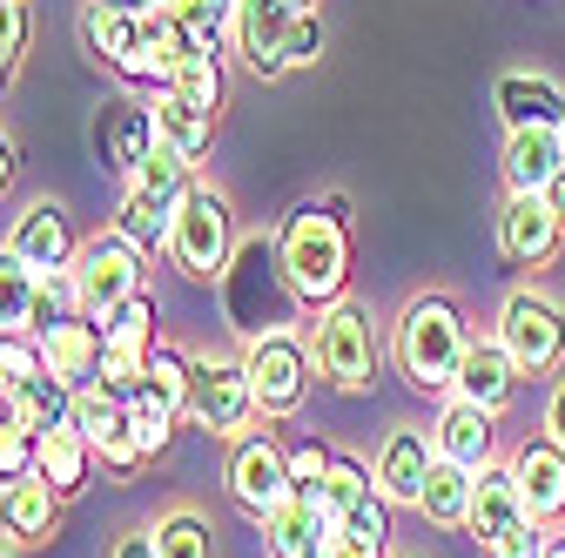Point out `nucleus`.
Masks as SVG:
<instances>
[{
  "instance_id": "f257e3e1",
  "label": "nucleus",
  "mask_w": 565,
  "mask_h": 558,
  "mask_svg": "<svg viewBox=\"0 0 565 558\" xmlns=\"http://www.w3.org/2000/svg\"><path fill=\"white\" fill-rule=\"evenodd\" d=\"M276 262H282V290L303 310H330L350 297V195H303L276 229Z\"/></svg>"
},
{
  "instance_id": "f03ea898",
  "label": "nucleus",
  "mask_w": 565,
  "mask_h": 558,
  "mask_svg": "<svg viewBox=\"0 0 565 558\" xmlns=\"http://www.w3.org/2000/svg\"><path fill=\"white\" fill-rule=\"evenodd\" d=\"M465 351H471V316H465V303L451 290H417L397 310V323H391V364L424 397H438V390L458 384Z\"/></svg>"
},
{
  "instance_id": "7ed1b4c3",
  "label": "nucleus",
  "mask_w": 565,
  "mask_h": 558,
  "mask_svg": "<svg viewBox=\"0 0 565 558\" xmlns=\"http://www.w3.org/2000/svg\"><path fill=\"white\" fill-rule=\"evenodd\" d=\"M310 357H317V384H330L343 397H364L377 384V364H384L377 310L364 297H337L330 310H317V323H310Z\"/></svg>"
},
{
  "instance_id": "20e7f679",
  "label": "nucleus",
  "mask_w": 565,
  "mask_h": 558,
  "mask_svg": "<svg viewBox=\"0 0 565 558\" xmlns=\"http://www.w3.org/2000/svg\"><path fill=\"white\" fill-rule=\"evenodd\" d=\"M236 208L216 182H195L182 202H175V229H169V262L189 276V283H223V269L236 262Z\"/></svg>"
},
{
  "instance_id": "39448f33",
  "label": "nucleus",
  "mask_w": 565,
  "mask_h": 558,
  "mask_svg": "<svg viewBox=\"0 0 565 558\" xmlns=\"http://www.w3.org/2000/svg\"><path fill=\"white\" fill-rule=\"evenodd\" d=\"M189 425L223 438V444H236V438H249L263 425L243 357H209V351L189 357Z\"/></svg>"
},
{
  "instance_id": "423d86ee",
  "label": "nucleus",
  "mask_w": 565,
  "mask_h": 558,
  "mask_svg": "<svg viewBox=\"0 0 565 558\" xmlns=\"http://www.w3.org/2000/svg\"><path fill=\"white\" fill-rule=\"evenodd\" d=\"M243 371H249V390H256V410L263 417H297L310 404V384H317L310 336H297V330H263V336H249Z\"/></svg>"
},
{
  "instance_id": "0eeeda50",
  "label": "nucleus",
  "mask_w": 565,
  "mask_h": 558,
  "mask_svg": "<svg viewBox=\"0 0 565 558\" xmlns=\"http://www.w3.org/2000/svg\"><path fill=\"white\" fill-rule=\"evenodd\" d=\"M75 34H82V54H88L95 67H108V75H115L121 88H135V95L169 88V75H162V67H156V54H149V14H108V8H82Z\"/></svg>"
},
{
  "instance_id": "6e6552de",
  "label": "nucleus",
  "mask_w": 565,
  "mask_h": 558,
  "mask_svg": "<svg viewBox=\"0 0 565 558\" xmlns=\"http://www.w3.org/2000/svg\"><path fill=\"white\" fill-rule=\"evenodd\" d=\"M512 351V364L525 377H552L565 364V303L545 290H512L499 303V330H491Z\"/></svg>"
},
{
  "instance_id": "1a4fd4ad",
  "label": "nucleus",
  "mask_w": 565,
  "mask_h": 558,
  "mask_svg": "<svg viewBox=\"0 0 565 558\" xmlns=\"http://www.w3.org/2000/svg\"><path fill=\"white\" fill-rule=\"evenodd\" d=\"M88 444H95V464L108 471V477H121V484H135L141 471H149L156 458L141 451V438H135V417H128V397L121 390H108V384H82L75 390V417H67Z\"/></svg>"
},
{
  "instance_id": "9d476101",
  "label": "nucleus",
  "mask_w": 565,
  "mask_h": 558,
  "mask_svg": "<svg viewBox=\"0 0 565 558\" xmlns=\"http://www.w3.org/2000/svg\"><path fill=\"white\" fill-rule=\"evenodd\" d=\"M67 269H75V283H82V310L88 316L115 310L135 290H149V256H141L115 223L95 229V236H82V249H75V262H67Z\"/></svg>"
},
{
  "instance_id": "9b49d317",
  "label": "nucleus",
  "mask_w": 565,
  "mask_h": 558,
  "mask_svg": "<svg viewBox=\"0 0 565 558\" xmlns=\"http://www.w3.org/2000/svg\"><path fill=\"white\" fill-rule=\"evenodd\" d=\"M297 0H236L230 8V54L243 61V75L256 82H282L290 75V61H282V47H290V28H297Z\"/></svg>"
},
{
  "instance_id": "f8f14e48",
  "label": "nucleus",
  "mask_w": 565,
  "mask_h": 558,
  "mask_svg": "<svg viewBox=\"0 0 565 558\" xmlns=\"http://www.w3.org/2000/svg\"><path fill=\"white\" fill-rule=\"evenodd\" d=\"M223 484H230V498H236L249 518L276 512L282 498H290V444H276L269 431L236 438V444H230V464H223Z\"/></svg>"
},
{
  "instance_id": "ddd939ff",
  "label": "nucleus",
  "mask_w": 565,
  "mask_h": 558,
  "mask_svg": "<svg viewBox=\"0 0 565 558\" xmlns=\"http://www.w3.org/2000/svg\"><path fill=\"white\" fill-rule=\"evenodd\" d=\"M156 108H149V95H115V101H102V115H95V155H102V169H115V175H135L141 162L156 155Z\"/></svg>"
},
{
  "instance_id": "4468645a",
  "label": "nucleus",
  "mask_w": 565,
  "mask_h": 558,
  "mask_svg": "<svg viewBox=\"0 0 565 558\" xmlns=\"http://www.w3.org/2000/svg\"><path fill=\"white\" fill-rule=\"evenodd\" d=\"M565 243V223L545 208V195H505L499 208V256L512 269H545Z\"/></svg>"
},
{
  "instance_id": "2eb2a0df",
  "label": "nucleus",
  "mask_w": 565,
  "mask_h": 558,
  "mask_svg": "<svg viewBox=\"0 0 565 558\" xmlns=\"http://www.w3.org/2000/svg\"><path fill=\"white\" fill-rule=\"evenodd\" d=\"M431 451L445 464H465V471L499 464V417H491L484 404H471V397H451L438 410V425H431Z\"/></svg>"
},
{
  "instance_id": "dca6fc26",
  "label": "nucleus",
  "mask_w": 565,
  "mask_h": 558,
  "mask_svg": "<svg viewBox=\"0 0 565 558\" xmlns=\"http://www.w3.org/2000/svg\"><path fill=\"white\" fill-rule=\"evenodd\" d=\"M8 249H14V256H28L34 269H67V262H75V249H82L75 223H67V202L34 195L21 216H14V229H8Z\"/></svg>"
},
{
  "instance_id": "f3484780",
  "label": "nucleus",
  "mask_w": 565,
  "mask_h": 558,
  "mask_svg": "<svg viewBox=\"0 0 565 558\" xmlns=\"http://www.w3.org/2000/svg\"><path fill=\"white\" fill-rule=\"evenodd\" d=\"M505 464H512V477H519L525 518H532V525H558V518H565V451L539 431V438H525Z\"/></svg>"
},
{
  "instance_id": "a211bd4d",
  "label": "nucleus",
  "mask_w": 565,
  "mask_h": 558,
  "mask_svg": "<svg viewBox=\"0 0 565 558\" xmlns=\"http://www.w3.org/2000/svg\"><path fill=\"white\" fill-rule=\"evenodd\" d=\"M491 108H499L505 135L512 128H558L565 121V88L539 67H505L499 82H491Z\"/></svg>"
},
{
  "instance_id": "6ab92c4d",
  "label": "nucleus",
  "mask_w": 565,
  "mask_h": 558,
  "mask_svg": "<svg viewBox=\"0 0 565 558\" xmlns=\"http://www.w3.org/2000/svg\"><path fill=\"white\" fill-rule=\"evenodd\" d=\"M431 464H438V451H431V431L397 425V431L377 444V464H371V477H377V492H384L391 505H411V512H417V492H424V477H431Z\"/></svg>"
},
{
  "instance_id": "aec40b11",
  "label": "nucleus",
  "mask_w": 565,
  "mask_h": 558,
  "mask_svg": "<svg viewBox=\"0 0 565 558\" xmlns=\"http://www.w3.org/2000/svg\"><path fill=\"white\" fill-rule=\"evenodd\" d=\"M61 492L47 477H14V484H0V538L8 545H47L61 532Z\"/></svg>"
},
{
  "instance_id": "412c9836",
  "label": "nucleus",
  "mask_w": 565,
  "mask_h": 558,
  "mask_svg": "<svg viewBox=\"0 0 565 558\" xmlns=\"http://www.w3.org/2000/svg\"><path fill=\"white\" fill-rule=\"evenodd\" d=\"M519 364H512V351L499 336H471V351H465V371H458V384H451V397H471V404H484L491 417L499 410H512V397H519Z\"/></svg>"
},
{
  "instance_id": "4be33fe9",
  "label": "nucleus",
  "mask_w": 565,
  "mask_h": 558,
  "mask_svg": "<svg viewBox=\"0 0 565 558\" xmlns=\"http://www.w3.org/2000/svg\"><path fill=\"white\" fill-rule=\"evenodd\" d=\"M34 336H41V357L61 384H75V390L95 384V371H102V323L95 316H67V323H47Z\"/></svg>"
},
{
  "instance_id": "5701e85b",
  "label": "nucleus",
  "mask_w": 565,
  "mask_h": 558,
  "mask_svg": "<svg viewBox=\"0 0 565 558\" xmlns=\"http://www.w3.org/2000/svg\"><path fill=\"white\" fill-rule=\"evenodd\" d=\"M256 525H263L269 558H310V551H323V545H330V518H323V505H317V498H303V492H290L276 512H263Z\"/></svg>"
},
{
  "instance_id": "b1692460",
  "label": "nucleus",
  "mask_w": 565,
  "mask_h": 558,
  "mask_svg": "<svg viewBox=\"0 0 565 558\" xmlns=\"http://www.w3.org/2000/svg\"><path fill=\"white\" fill-rule=\"evenodd\" d=\"M505 195H539L558 169H565V142L558 128H512L505 135Z\"/></svg>"
},
{
  "instance_id": "393cba45",
  "label": "nucleus",
  "mask_w": 565,
  "mask_h": 558,
  "mask_svg": "<svg viewBox=\"0 0 565 558\" xmlns=\"http://www.w3.org/2000/svg\"><path fill=\"white\" fill-rule=\"evenodd\" d=\"M512 525H525L519 477H512V464H484L478 484H471V518H465V532H471L478 545H491V538H505Z\"/></svg>"
},
{
  "instance_id": "a878e982",
  "label": "nucleus",
  "mask_w": 565,
  "mask_h": 558,
  "mask_svg": "<svg viewBox=\"0 0 565 558\" xmlns=\"http://www.w3.org/2000/svg\"><path fill=\"white\" fill-rule=\"evenodd\" d=\"M149 108H156V135L169 149H182L189 162H202L209 149H216V121L223 115H209L202 101H189L182 88H149Z\"/></svg>"
},
{
  "instance_id": "bb28decb",
  "label": "nucleus",
  "mask_w": 565,
  "mask_h": 558,
  "mask_svg": "<svg viewBox=\"0 0 565 558\" xmlns=\"http://www.w3.org/2000/svg\"><path fill=\"white\" fill-rule=\"evenodd\" d=\"M115 229H121L141 256H169L175 202H162V195H149L141 182H128V189H121V202H115Z\"/></svg>"
},
{
  "instance_id": "cd10ccee",
  "label": "nucleus",
  "mask_w": 565,
  "mask_h": 558,
  "mask_svg": "<svg viewBox=\"0 0 565 558\" xmlns=\"http://www.w3.org/2000/svg\"><path fill=\"white\" fill-rule=\"evenodd\" d=\"M34 477H47L61 498L88 492V477H95V444H88V438H82L75 425L47 431V438H41V464H34Z\"/></svg>"
},
{
  "instance_id": "c85d7f7f",
  "label": "nucleus",
  "mask_w": 565,
  "mask_h": 558,
  "mask_svg": "<svg viewBox=\"0 0 565 558\" xmlns=\"http://www.w3.org/2000/svg\"><path fill=\"white\" fill-rule=\"evenodd\" d=\"M0 410L21 417L28 431H41V438H47V431H61L67 417H75V384H61L54 371H41V377H28L8 404H0Z\"/></svg>"
},
{
  "instance_id": "c756f323",
  "label": "nucleus",
  "mask_w": 565,
  "mask_h": 558,
  "mask_svg": "<svg viewBox=\"0 0 565 558\" xmlns=\"http://www.w3.org/2000/svg\"><path fill=\"white\" fill-rule=\"evenodd\" d=\"M471 484H478V471L438 458L431 477H424V492H417V512L431 518V525H445V532H458V525L471 518Z\"/></svg>"
},
{
  "instance_id": "7c9ffc66",
  "label": "nucleus",
  "mask_w": 565,
  "mask_h": 558,
  "mask_svg": "<svg viewBox=\"0 0 565 558\" xmlns=\"http://www.w3.org/2000/svg\"><path fill=\"white\" fill-rule=\"evenodd\" d=\"M34 297H41V269L0 243V336L34 330Z\"/></svg>"
},
{
  "instance_id": "2f4dec72",
  "label": "nucleus",
  "mask_w": 565,
  "mask_h": 558,
  "mask_svg": "<svg viewBox=\"0 0 565 558\" xmlns=\"http://www.w3.org/2000/svg\"><path fill=\"white\" fill-rule=\"evenodd\" d=\"M377 492V477H371V464H358V458H330V477H323V492H317V505H323V518H330V538H337V525L358 512L364 498Z\"/></svg>"
},
{
  "instance_id": "473e14b6",
  "label": "nucleus",
  "mask_w": 565,
  "mask_h": 558,
  "mask_svg": "<svg viewBox=\"0 0 565 558\" xmlns=\"http://www.w3.org/2000/svg\"><path fill=\"white\" fill-rule=\"evenodd\" d=\"M95 323H102V343H115V351H149V343H156V290L121 297V303L102 310Z\"/></svg>"
},
{
  "instance_id": "72a5a7b5",
  "label": "nucleus",
  "mask_w": 565,
  "mask_h": 558,
  "mask_svg": "<svg viewBox=\"0 0 565 558\" xmlns=\"http://www.w3.org/2000/svg\"><path fill=\"white\" fill-rule=\"evenodd\" d=\"M169 88H182L189 101H202L209 115H223L230 108V75H223V47H195L175 75H169Z\"/></svg>"
},
{
  "instance_id": "f704fd0d",
  "label": "nucleus",
  "mask_w": 565,
  "mask_h": 558,
  "mask_svg": "<svg viewBox=\"0 0 565 558\" xmlns=\"http://www.w3.org/2000/svg\"><path fill=\"white\" fill-rule=\"evenodd\" d=\"M156 551H162V558H216V532H209L202 512L175 505V512L156 518Z\"/></svg>"
},
{
  "instance_id": "c9c22d12",
  "label": "nucleus",
  "mask_w": 565,
  "mask_h": 558,
  "mask_svg": "<svg viewBox=\"0 0 565 558\" xmlns=\"http://www.w3.org/2000/svg\"><path fill=\"white\" fill-rule=\"evenodd\" d=\"M128 417H135V438H141V451H149V458H162L169 438H175V425H182V410H175L162 390H149V384L128 397Z\"/></svg>"
},
{
  "instance_id": "e433bc0d",
  "label": "nucleus",
  "mask_w": 565,
  "mask_h": 558,
  "mask_svg": "<svg viewBox=\"0 0 565 558\" xmlns=\"http://www.w3.org/2000/svg\"><path fill=\"white\" fill-rule=\"evenodd\" d=\"M128 182H141V189H149V195H162V202H182L189 189H195V162L182 155V149H169V142H156V155L149 162H141Z\"/></svg>"
},
{
  "instance_id": "4c0bfd02",
  "label": "nucleus",
  "mask_w": 565,
  "mask_h": 558,
  "mask_svg": "<svg viewBox=\"0 0 565 558\" xmlns=\"http://www.w3.org/2000/svg\"><path fill=\"white\" fill-rule=\"evenodd\" d=\"M141 384L149 390H162L182 417H189V351H175V343H149V357H141Z\"/></svg>"
},
{
  "instance_id": "58836bf2",
  "label": "nucleus",
  "mask_w": 565,
  "mask_h": 558,
  "mask_svg": "<svg viewBox=\"0 0 565 558\" xmlns=\"http://www.w3.org/2000/svg\"><path fill=\"white\" fill-rule=\"evenodd\" d=\"M28 34H34V21H28V0H0V95H8V88L21 82Z\"/></svg>"
},
{
  "instance_id": "ea45409f",
  "label": "nucleus",
  "mask_w": 565,
  "mask_h": 558,
  "mask_svg": "<svg viewBox=\"0 0 565 558\" xmlns=\"http://www.w3.org/2000/svg\"><path fill=\"white\" fill-rule=\"evenodd\" d=\"M67 316H88V310H82V283H75V269H41L34 330H47V323H67Z\"/></svg>"
},
{
  "instance_id": "a19ab883",
  "label": "nucleus",
  "mask_w": 565,
  "mask_h": 558,
  "mask_svg": "<svg viewBox=\"0 0 565 558\" xmlns=\"http://www.w3.org/2000/svg\"><path fill=\"white\" fill-rule=\"evenodd\" d=\"M41 371H47V357H41V336H34V330L0 336V404H8L28 377H41Z\"/></svg>"
},
{
  "instance_id": "79ce46f5",
  "label": "nucleus",
  "mask_w": 565,
  "mask_h": 558,
  "mask_svg": "<svg viewBox=\"0 0 565 558\" xmlns=\"http://www.w3.org/2000/svg\"><path fill=\"white\" fill-rule=\"evenodd\" d=\"M34 464H41V431H28L21 417L0 410V484L34 477Z\"/></svg>"
},
{
  "instance_id": "37998d69",
  "label": "nucleus",
  "mask_w": 565,
  "mask_h": 558,
  "mask_svg": "<svg viewBox=\"0 0 565 558\" xmlns=\"http://www.w3.org/2000/svg\"><path fill=\"white\" fill-rule=\"evenodd\" d=\"M162 8H169L195 41H209V47L230 41V8H236V0H162Z\"/></svg>"
},
{
  "instance_id": "c03bdc74",
  "label": "nucleus",
  "mask_w": 565,
  "mask_h": 558,
  "mask_svg": "<svg viewBox=\"0 0 565 558\" xmlns=\"http://www.w3.org/2000/svg\"><path fill=\"white\" fill-rule=\"evenodd\" d=\"M330 444H317V438H297L290 444V492H303V498H317L323 492V477H330Z\"/></svg>"
},
{
  "instance_id": "a18cd8bd",
  "label": "nucleus",
  "mask_w": 565,
  "mask_h": 558,
  "mask_svg": "<svg viewBox=\"0 0 565 558\" xmlns=\"http://www.w3.org/2000/svg\"><path fill=\"white\" fill-rule=\"evenodd\" d=\"M323 47H330V28H323V14H317V8H303V14H297V28H290V47H282L290 75H297V67H317V61H323Z\"/></svg>"
},
{
  "instance_id": "49530a36",
  "label": "nucleus",
  "mask_w": 565,
  "mask_h": 558,
  "mask_svg": "<svg viewBox=\"0 0 565 558\" xmlns=\"http://www.w3.org/2000/svg\"><path fill=\"white\" fill-rule=\"evenodd\" d=\"M141 357H149V351H115V343H102V371H95V384L135 397V390H141Z\"/></svg>"
},
{
  "instance_id": "de8ad7c7",
  "label": "nucleus",
  "mask_w": 565,
  "mask_h": 558,
  "mask_svg": "<svg viewBox=\"0 0 565 558\" xmlns=\"http://www.w3.org/2000/svg\"><path fill=\"white\" fill-rule=\"evenodd\" d=\"M545 538H552V525H532V518H525V525H512L505 538H491L484 558H545Z\"/></svg>"
},
{
  "instance_id": "09e8293b",
  "label": "nucleus",
  "mask_w": 565,
  "mask_h": 558,
  "mask_svg": "<svg viewBox=\"0 0 565 558\" xmlns=\"http://www.w3.org/2000/svg\"><path fill=\"white\" fill-rule=\"evenodd\" d=\"M337 532H350V538H391V498H384V492H371V498L350 512Z\"/></svg>"
},
{
  "instance_id": "8fccbe9b",
  "label": "nucleus",
  "mask_w": 565,
  "mask_h": 558,
  "mask_svg": "<svg viewBox=\"0 0 565 558\" xmlns=\"http://www.w3.org/2000/svg\"><path fill=\"white\" fill-rule=\"evenodd\" d=\"M108 558H162V551H156V525H149V532H141V525L121 532V538L108 545Z\"/></svg>"
},
{
  "instance_id": "3c124183",
  "label": "nucleus",
  "mask_w": 565,
  "mask_h": 558,
  "mask_svg": "<svg viewBox=\"0 0 565 558\" xmlns=\"http://www.w3.org/2000/svg\"><path fill=\"white\" fill-rule=\"evenodd\" d=\"M384 545L391 538H350V532H337L330 538V558H384Z\"/></svg>"
},
{
  "instance_id": "603ef678",
  "label": "nucleus",
  "mask_w": 565,
  "mask_h": 558,
  "mask_svg": "<svg viewBox=\"0 0 565 558\" xmlns=\"http://www.w3.org/2000/svg\"><path fill=\"white\" fill-rule=\"evenodd\" d=\"M545 438L565 451V377L552 384V397H545Z\"/></svg>"
},
{
  "instance_id": "864d4df0",
  "label": "nucleus",
  "mask_w": 565,
  "mask_h": 558,
  "mask_svg": "<svg viewBox=\"0 0 565 558\" xmlns=\"http://www.w3.org/2000/svg\"><path fill=\"white\" fill-rule=\"evenodd\" d=\"M14 169H21V149H14V135L0 128V202H8V189H14Z\"/></svg>"
},
{
  "instance_id": "5fc2aeb1",
  "label": "nucleus",
  "mask_w": 565,
  "mask_h": 558,
  "mask_svg": "<svg viewBox=\"0 0 565 558\" xmlns=\"http://www.w3.org/2000/svg\"><path fill=\"white\" fill-rule=\"evenodd\" d=\"M88 8H108V14H156L162 0H88Z\"/></svg>"
},
{
  "instance_id": "6e6d98bb",
  "label": "nucleus",
  "mask_w": 565,
  "mask_h": 558,
  "mask_svg": "<svg viewBox=\"0 0 565 558\" xmlns=\"http://www.w3.org/2000/svg\"><path fill=\"white\" fill-rule=\"evenodd\" d=\"M539 195H545V208H552V216H558V223H565V169H558V175H552V182H545V189H539Z\"/></svg>"
},
{
  "instance_id": "4d7b16f0",
  "label": "nucleus",
  "mask_w": 565,
  "mask_h": 558,
  "mask_svg": "<svg viewBox=\"0 0 565 558\" xmlns=\"http://www.w3.org/2000/svg\"><path fill=\"white\" fill-rule=\"evenodd\" d=\"M545 558H565V532H552V538H545Z\"/></svg>"
},
{
  "instance_id": "13d9d810",
  "label": "nucleus",
  "mask_w": 565,
  "mask_h": 558,
  "mask_svg": "<svg viewBox=\"0 0 565 558\" xmlns=\"http://www.w3.org/2000/svg\"><path fill=\"white\" fill-rule=\"evenodd\" d=\"M310 558H330V545H323V551H310Z\"/></svg>"
},
{
  "instance_id": "bf43d9fd",
  "label": "nucleus",
  "mask_w": 565,
  "mask_h": 558,
  "mask_svg": "<svg viewBox=\"0 0 565 558\" xmlns=\"http://www.w3.org/2000/svg\"><path fill=\"white\" fill-rule=\"evenodd\" d=\"M297 8H317V0H297Z\"/></svg>"
},
{
  "instance_id": "052dcab7",
  "label": "nucleus",
  "mask_w": 565,
  "mask_h": 558,
  "mask_svg": "<svg viewBox=\"0 0 565 558\" xmlns=\"http://www.w3.org/2000/svg\"><path fill=\"white\" fill-rule=\"evenodd\" d=\"M0 558H14V551H8V545H0Z\"/></svg>"
},
{
  "instance_id": "680f3d73",
  "label": "nucleus",
  "mask_w": 565,
  "mask_h": 558,
  "mask_svg": "<svg viewBox=\"0 0 565 558\" xmlns=\"http://www.w3.org/2000/svg\"><path fill=\"white\" fill-rule=\"evenodd\" d=\"M558 142H565V121H558Z\"/></svg>"
}]
</instances>
